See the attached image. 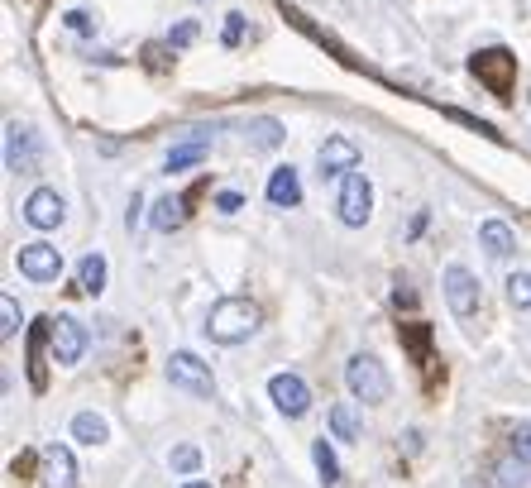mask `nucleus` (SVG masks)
I'll return each mask as SVG.
<instances>
[{"instance_id":"2eb2a0df","label":"nucleus","mask_w":531,"mask_h":488,"mask_svg":"<svg viewBox=\"0 0 531 488\" xmlns=\"http://www.w3.org/2000/svg\"><path fill=\"white\" fill-rule=\"evenodd\" d=\"M479 244H484L493 259L512 254V225L508 221H484V225H479Z\"/></svg>"},{"instance_id":"1a4fd4ad","label":"nucleus","mask_w":531,"mask_h":488,"mask_svg":"<svg viewBox=\"0 0 531 488\" xmlns=\"http://www.w3.org/2000/svg\"><path fill=\"white\" fill-rule=\"evenodd\" d=\"M268 398H273V407H278L283 417H307L311 388L297 374H273L268 378Z\"/></svg>"},{"instance_id":"7ed1b4c3","label":"nucleus","mask_w":531,"mask_h":488,"mask_svg":"<svg viewBox=\"0 0 531 488\" xmlns=\"http://www.w3.org/2000/svg\"><path fill=\"white\" fill-rule=\"evenodd\" d=\"M335 216H340V225H350V230H359V225L374 216V187H369L364 173H345V178H340Z\"/></svg>"},{"instance_id":"393cba45","label":"nucleus","mask_w":531,"mask_h":488,"mask_svg":"<svg viewBox=\"0 0 531 488\" xmlns=\"http://www.w3.org/2000/svg\"><path fill=\"white\" fill-rule=\"evenodd\" d=\"M0 316H5V321H0V335H5V340H10V335H20L24 311L15 307V297H0Z\"/></svg>"},{"instance_id":"2f4dec72","label":"nucleus","mask_w":531,"mask_h":488,"mask_svg":"<svg viewBox=\"0 0 531 488\" xmlns=\"http://www.w3.org/2000/svg\"><path fill=\"white\" fill-rule=\"evenodd\" d=\"M182 488H211V484H182Z\"/></svg>"},{"instance_id":"412c9836","label":"nucleus","mask_w":531,"mask_h":488,"mask_svg":"<svg viewBox=\"0 0 531 488\" xmlns=\"http://www.w3.org/2000/svg\"><path fill=\"white\" fill-rule=\"evenodd\" d=\"M331 431L340 436V441H359V422H354V412L345 407V402H335L331 407Z\"/></svg>"},{"instance_id":"423d86ee","label":"nucleus","mask_w":531,"mask_h":488,"mask_svg":"<svg viewBox=\"0 0 531 488\" xmlns=\"http://www.w3.org/2000/svg\"><path fill=\"white\" fill-rule=\"evenodd\" d=\"M15 264H20V273L29 278V283H58V273H63V254H58V244H24L20 254H15Z\"/></svg>"},{"instance_id":"f257e3e1","label":"nucleus","mask_w":531,"mask_h":488,"mask_svg":"<svg viewBox=\"0 0 531 488\" xmlns=\"http://www.w3.org/2000/svg\"><path fill=\"white\" fill-rule=\"evenodd\" d=\"M254 331H259V307L249 297H221L206 311V340H216V345H240Z\"/></svg>"},{"instance_id":"9b49d317","label":"nucleus","mask_w":531,"mask_h":488,"mask_svg":"<svg viewBox=\"0 0 531 488\" xmlns=\"http://www.w3.org/2000/svg\"><path fill=\"white\" fill-rule=\"evenodd\" d=\"M316 168H321V178H345V173H354V168H359V144L345 139V134L326 139V144L316 149Z\"/></svg>"},{"instance_id":"a878e982","label":"nucleus","mask_w":531,"mask_h":488,"mask_svg":"<svg viewBox=\"0 0 531 488\" xmlns=\"http://www.w3.org/2000/svg\"><path fill=\"white\" fill-rule=\"evenodd\" d=\"M192 39H197V24H192V20H187V24H177L173 34H168V44H173V48H187Z\"/></svg>"},{"instance_id":"aec40b11","label":"nucleus","mask_w":531,"mask_h":488,"mask_svg":"<svg viewBox=\"0 0 531 488\" xmlns=\"http://www.w3.org/2000/svg\"><path fill=\"white\" fill-rule=\"evenodd\" d=\"M201 158H206V139H187V144H177L168 154V173H182V168H192Z\"/></svg>"},{"instance_id":"ddd939ff","label":"nucleus","mask_w":531,"mask_h":488,"mask_svg":"<svg viewBox=\"0 0 531 488\" xmlns=\"http://www.w3.org/2000/svg\"><path fill=\"white\" fill-rule=\"evenodd\" d=\"M44 484L48 488H77V460L67 445H48L44 450Z\"/></svg>"},{"instance_id":"9d476101","label":"nucleus","mask_w":531,"mask_h":488,"mask_svg":"<svg viewBox=\"0 0 531 488\" xmlns=\"http://www.w3.org/2000/svg\"><path fill=\"white\" fill-rule=\"evenodd\" d=\"M24 221L34 225V230H58L67 221V201L53 187H34L29 201H24Z\"/></svg>"},{"instance_id":"dca6fc26","label":"nucleus","mask_w":531,"mask_h":488,"mask_svg":"<svg viewBox=\"0 0 531 488\" xmlns=\"http://www.w3.org/2000/svg\"><path fill=\"white\" fill-rule=\"evenodd\" d=\"M182 221H187V201L182 197H158L154 201V230L168 235V230H177Z\"/></svg>"},{"instance_id":"39448f33","label":"nucleus","mask_w":531,"mask_h":488,"mask_svg":"<svg viewBox=\"0 0 531 488\" xmlns=\"http://www.w3.org/2000/svg\"><path fill=\"white\" fill-rule=\"evenodd\" d=\"M469 67H474V77L488 82V91H498V96H508L512 82H517V63H512L508 48H484V53L469 58Z\"/></svg>"},{"instance_id":"f8f14e48","label":"nucleus","mask_w":531,"mask_h":488,"mask_svg":"<svg viewBox=\"0 0 531 488\" xmlns=\"http://www.w3.org/2000/svg\"><path fill=\"white\" fill-rule=\"evenodd\" d=\"M5 168L10 173H34L39 168V144L29 125H5Z\"/></svg>"},{"instance_id":"4468645a","label":"nucleus","mask_w":531,"mask_h":488,"mask_svg":"<svg viewBox=\"0 0 531 488\" xmlns=\"http://www.w3.org/2000/svg\"><path fill=\"white\" fill-rule=\"evenodd\" d=\"M302 201V178H297V168L283 163V168H273V178H268V206H297Z\"/></svg>"},{"instance_id":"6ab92c4d","label":"nucleus","mask_w":531,"mask_h":488,"mask_svg":"<svg viewBox=\"0 0 531 488\" xmlns=\"http://www.w3.org/2000/svg\"><path fill=\"white\" fill-rule=\"evenodd\" d=\"M311 460H316V479H321V484H326V488L340 484V465H335V450L326 445V436L311 445Z\"/></svg>"},{"instance_id":"0eeeda50","label":"nucleus","mask_w":531,"mask_h":488,"mask_svg":"<svg viewBox=\"0 0 531 488\" xmlns=\"http://www.w3.org/2000/svg\"><path fill=\"white\" fill-rule=\"evenodd\" d=\"M48 340H53V359L58 364H82L87 355V326L77 321V316H53V326H48Z\"/></svg>"},{"instance_id":"f3484780","label":"nucleus","mask_w":531,"mask_h":488,"mask_svg":"<svg viewBox=\"0 0 531 488\" xmlns=\"http://www.w3.org/2000/svg\"><path fill=\"white\" fill-rule=\"evenodd\" d=\"M106 431H111V426H106V417H96V412H77V417H72V436L82 445H101Z\"/></svg>"},{"instance_id":"f03ea898","label":"nucleus","mask_w":531,"mask_h":488,"mask_svg":"<svg viewBox=\"0 0 531 488\" xmlns=\"http://www.w3.org/2000/svg\"><path fill=\"white\" fill-rule=\"evenodd\" d=\"M345 388H350V398L378 407V402H388V393H393V378L383 369V359L354 355L350 364H345Z\"/></svg>"},{"instance_id":"a211bd4d","label":"nucleus","mask_w":531,"mask_h":488,"mask_svg":"<svg viewBox=\"0 0 531 488\" xmlns=\"http://www.w3.org/2000/svg\"><path fill=\"white\" fill-rule=\"evenodd\" d=\"M77 278H82V292H87V297H101V292H106V259H101V254H87L82 268H77Z\"/></svg>"},{"instance_id":"4be33fe9","label":"nucleus","mask_w":531,"mask_h":488,"mask_svg":"<svg viewBox=\"0 0 531 488\" xmlns=\"http://www.w3.org/2000/svg\"><path fill=\"white\" fill-rule=\"evenodd\" d=\"M508 302L517 311L531 307V273H508Z\"/></svg>"},{"instance_id":"c85d7f7f","label":"nucleus","mask_w":531,"mask_h":488,"mask_svg":"<svg viewBox=\"0 0 531 488\" xmlns=\"http://www.w3.org/2000/svg\"><path fill=\"white\" fill-rule=\"evenodd\" d=\"M244 39V20L240 15H230V24H225V48H235Z\"/></svg>"},{"instance_id":"bb28decb","label":"nucleus","mask_w":531,"mask_h":488,"mask_svg":"<svg viewBox=\"0 0 531 488\" xmlns=\"http://www.w3.org/2000/svg\"><path fill=\"white\" fill-rule=\"evenodd\" d=\"M254 130H259V134H254V144H264V149H268V144H278V139H283V134H278V125H273V120H259V125H254Z\"/></svg>"},{"instance_id":"5701e85b","label":"nucleus","mask_w":531,"mask_h":488,"mask_svg":"<svg viewBox=\"0 0 531 488\" xmlns=\"http://www.w3.org/2000/svg\"><path fill=\"white\" fill-rule=\"evenodd\" d=\"M498 488H527V465H522V455L498 465Z\"/></svg>"},{"instance_id":"b1692460","label":"nucleus","mask_w":531,"mask_h":488,"mask_svg":"<svg viewBox=\"0 0 531 488\" xmlns=\"http://www.w3.org/2000/svg\"><path fill=\"white\" fill-rule=\"evenodd\" d=\"M168 465H173L177 474H197V469H201V450H197V445H177L173 455H168Z\"/></svg>"},{"instance_id":"cd10ccee","label":"nucleus","mask_w":531,"mask_h":488,"mask_svg":"<svg viewBox=\"0 0 531 488\" xmlns=\"http://www.w3.org/2000/svg\"><path fill=\"white\" fill-rule=\"evenodd\" d=\"M240 206H244L240 192H221V197H216V211H225V216H235Z\"/></svg>"},{"instance_id":"7c9ffc66","label":"nucleus","mask_w":531,"mask_h":488,"mask_svg":"<svg viewBox=\"0 0 531 488\" xmlns=\"http://www.w3.org/2000/svg\"><path fill=\"white\" fill-rule=\"evenodd\" d=\"M67 24H72V29H91V15L87 10H67Z\"/></svg>"},{"instance_id":"c756f323","label":"nucleus","mask_w":531,"mask_h":488,"mask_svg":"<svg viewBox=\"0 0 531 488\" xmlns=\"http://www.w3.org/2000/svg\"><path fill=\"white\" fill-rule=\"evenodd\" d=\"M512 450H517V455H527V450H531V426H517V436H512Z\"/></svg>"},{"instance_id":"20e7f679","label":"nucleus","mask_w":531,"mask_h":488,"mask_svg":"<svg viewBox=\"0 0 531 488\" xmlns=\"http://www.w3.org/2000/svg\"><path fill=\"white\" fill-rule=\"evenodd\" d=\"M168 383L182 388L187 398H216V378H211V369H206L192 350H177V355L168 359Z\"/></svg>"},{"instance_id":"6e6552de","label":"nucleus","mask_w":531,"mask_h":488,"mask_svg":"<svg viewBox=\"0 0 531 488\" xmlns=\"http://www.w3.org/2000/svg\"><path fill=\"white\" fill-rule=\"evenodd\" d=\"M479 297H484V292H479V278H474L465 264L445 268V302H450V311H455L460 321H469V316L479 311Z\"/></svg>"}]
</instances>
